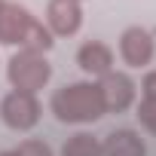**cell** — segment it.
Listing matches in <instances>:
<instances>
[{"instance_id":"obj_1","label":"cell","mask_w":156,"mask_h":156,"mask_svg":"<svg viewBox=\"0 0 156 156\" xmlns=\"http://www.w3.org/2000/svg\"><path fill=\"white\" fill-rule=\"evenodd\" d=\"M52 113L64 126H92L104 116V101L98 92V83L80 80V83H64L61 89L52 92L49 101Z\"/></svg>"},{"instance_id":"obj_2","label":"cell","mask_w":156,"mask_h":156,"mask_svg":"<svg viewBox=\"0 0 156 156\" xmlns=\"http://www.w3.org/2000/svg\"><path fill=\"white\" fill-rule=\"evenodd\" d=\"M6 80L12 86V92H28L37 95L40 89L49 86L52 80V64L43 52H28V49H16L6 61Z\"/></svg>"},{"instance_id":"obj_3","label":"cell","mask_w":156,"mask_h":156,"mask_svg":"<svg viewBox=\"0 0 156 156\" xmlns=\"http://www.w3.org/2000/svg\"><path fill=\"white\" fill-rule=\"evenodd\" d=\"M40 113L43 107L37 95H28V92H6L0 101V119L12 132H31L40 122Z\"/></svg>"},{"instance_id":"obj_4","label":"cell","mask_w":156,"mask_h":156,"mask_svg":"<svg viewBox=\"0 0 156 156\" xmlns=\"http://www.w3.org/2000/svg\"><path fill=\"white\" fill-rule=\"evenodd\" d=\"M95 83H98V92L104 101V113H126L138 98V83L122 70H110Z\"/></svg>"},{"instance_id":"obj_5","label":"cell","mask_w":156,"mask_h":156,"mask_svg":"<svg viewBox=\"0 0 156 156\" xmlns=\"http://www.w3.org/2000/svg\"><path fill=\"white\" fill-rule=\"evenodd\" d=\"M153 55H156V40H153V34L147 28L129 25L119 34V58H122L126 67L141 70V67H147L153 61Z\"/></svg>"},{"instance_id":"obj_6","label":"cell","mask_w":156,"mask_h":156,"mask_svg":"<svg viewBox=\"0 0 156 156\" xmlns=\"http://www.w3.org/2000/svg\"><path fill=\"white\" fill-rule=\"evenodd\" d=\"M37 16H31L16 0H0V46H25V37L31 31Z\"/></svg>"},{"instance_id":"obj_7","label":"cell","mask_w":156,"mask_h":156,"mask_svg":"<svg viewBox=\"0 0 156 156\" xmlns=\"http://www.w3.org/2000/svg\"><path fill=\"white\" fill-rule=\"evenodd\" d=\"M43 25L49 28L52 37H73V34H80V28H83V3L80 0H49Z\"/></svg>"},{"instance_id":"obj_8","label":"cell","mask_w":156,"mask_h":156,"mask_svg":"<svg viewBox=\"0 0 156 156\" xmlns=\"http://www.w3.org/2000/svg\"><path fill=\"white\" fill-rule=\"evenodd\" d=\"M76 64L86 76H101L113 70V49L101 40H86L80 49H76Z\"/></svg>"},{"instance_id":"obj_9","label":"cell","mask_w":156,"mask_h":156,"mask_svg":"<svg viewBox=\"0 0 156 156\" xmlns=\"http://www.w3.org/2000/svg\"><path fill=\"white\" fill-rule=\"evenodd\" d=\"M104 156H147V144L135 129H113L101 141Z\"/></svg>"},{"instance_id":"obj_10","label":"cell","mask_w":156,"mask_h":156,"mask_svg":"<svg viewBox=\"0 0 156 156\" xmlns=\"http://www.w3.org/2000/svg\"><path fill=\"white\" fill-rule=\"evenodd\" d=\"M61 156H104L101 153V141L89 132H76L64 141L61 147Z\"/></svg>"},{"instance_id":"obj_11","label":"cell","mask_w":156,"mask_h":156,"mask_svg":"<svg viewBox=\"0 0 156 156\" xmlns=\"http://www.w3.org/2000/svg\"><path fill=\"white\" fill-rule=\"evenodd\" d=\"M135 116H138L141 129H147L150 135H156V98H144L141 95V101L135 107Z\"/></svg>"},{"instance_id":"obj_12","label":"cell","mask_w":156,"mask_h":156,"mask_svg":"<svg viewBox=\"0 0 156 156\" xmlns=\"http://www.w3.org/2000/svg\"><path fill=\"white\" fill-rule=\"evenodd\" d=\"M16 156H52V147L40 138H28L16 147Z\"/></svg>"},{"instance_id":"obj_13","label":"cell","mask_w":156,"mask_h":156,"mask_svg":"<svg viewBox=\"0 0 156 156\" xmlns=\"http://www.w3.org/2000/svg\"><path fill=\"white\" fill-rule=\"evenodd\" d=\"M141 95L144 98H156V70H147L141 80Z\"/></svg>"},{"instance_id":"obj_14","label":"cell","mask_w":156,"mask_h":156,"mask_svg":"<svg viewBox=\"0 0 156 156\" xmlns=\"http://www.w3.org/2000/svg\"><path fill=\"white\" fill-rule=\"evenodd\" d=\"M0 156H16V150H0Z\"/></svg>"},{"instance_id":"obj_15","label":"cell","mask_w":156,"mask_h":156,"mask_svg":"<svg viewBox=\"0 0 156 156\" xmlns=\"http://www.w3.org/2000/svg\"><path fill=\"white\" fill-rule=\"evenodd\" d=\"M80 3H83V0H80Z\"/></svg>"}]
</instances>
